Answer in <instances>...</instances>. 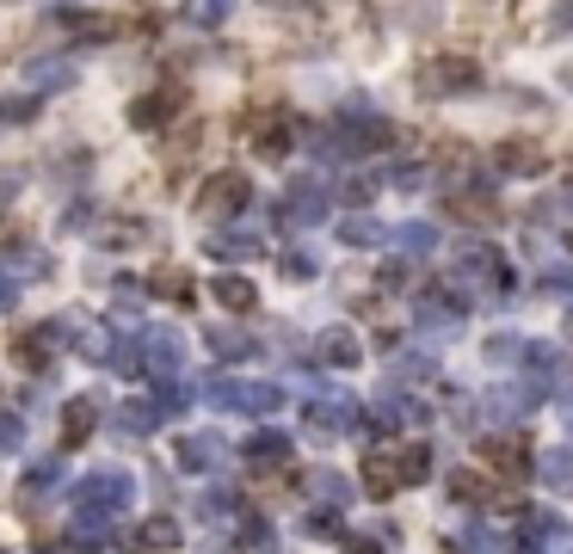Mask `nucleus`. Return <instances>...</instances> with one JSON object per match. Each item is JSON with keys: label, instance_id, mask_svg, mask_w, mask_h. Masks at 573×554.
<instances>
[{"label": "nucleus", "instance_id": "8fccbe9b", "mask_svg": "<svg viewBox=\"0 0 573 554\" xmlns=\"http://www.w3.org/2000/svg\"><path fill=\"white\" fill-rule=\"evenodd\" d=\"M414 284V265H388L383 271V290H407Z\"/></svg>", "mask_w": 573, "mask_h": 554}, {"label": "nucleus", "instance_id": "58836bf2", "mask_svg": "<svg viewBox=\"0 0 573 554\" xmlns=\"http://www.w3.org/2000/svg\"><path fill=\"white\" fill-rule=\"evenodd\" d=\"M68 26H75L80 38H118V19H106V13H75Z\"/></svg>", "mask_w": 573, "mask_h": 554}, {"label": "nucleus", "instance_id": "9d476101", "mask_svg": "<svg viewBox=\"0 0 573 554\" xmlns=\"http://www.w3.org/2000/svg\"><path fill=\"white\" fill-rule=\"evenodd\" d=\"M456 327H463V290L438 284V290L419 296V333H432V339H451Z\"/></svg>", "mask_w": 573, "mask_h": 554}, {"label": "nucleus", "instance_id": "de8ad7c7", "mask_svg": "<svg viewBox=\"0 0 573 554\" xmlns=\"http://www.w3.org/2000/svg\"><path fill=\"white\" fill-rule=\"evenodd\" d=\"M19 444H26V425H19V419H7V413H0V456H13Z\"/></svg>", "mask_w": 573, "mask_h": 554}, {"label": "nucleus", "instance_id": "20e7f679", "mask_svg": "<svg viewBox=\"0 0 573 554\" xmlns=\"http://www.w3.org/2000/svg\"><path fill=\"white\" fill-rule=\"evenodd\" d=\"M327 210H334V185L327 179H290L278 198V222H290V228L327 222Z\"/></svg>", "mask_w": 573, "mask_h": 554}, {"label": "nucleus", "instance_id": "aec40b11", "mask_svg": "<svg viewBox=\"0 0 573 554\" xmlns=\"http://www.w3.org/2000/svg\"><path fill=\"white\" fill-rule=\"evenodd\" d=\"M7 271H13L19 284H38V277H50V253L26 247V240H7Z\"/></svg>", "mask_w": 573, "mask_h": 554}, {"label": "nucleus", "instance_id": "9b49d317", "mask_svg": "<svg viewBox=\"0 0 573 554\" xmlns=\"http://www.w3.org/2000/svg\"><path fill=\"white\" fill-rule=\"evenodd\" d=\"M358 419H364V407H358L352 395H339V388H334V395H315V400H308V425H315L320 437H346Z\"/></svg>", "mask_w": 573, "mask_h": 554}, {"label": "nucleus", "instance_id": "f03ea898", "mask_svg": "<svg viewBox=\"0 0 573 554\" xmlns=\"http://www.w3.org/2000/svg\"><path fill=\"white\" fill-rule=\"evenodd\" d=\"M456 277H463V290H475V296H512V265L500 259L487 240H475V247H463V259H456Z\"/></svg>", "mask_w": 573, "mask_h": 554}, {"label": "nucleus", "instance_id": "72a5a7b5", "mask_svg": "<svg viewBox=\"0 0 573 554\" xmlns=\"http://www.w3.org/2000/svg\"><path fill=\"white\" fill-rule=\"evenodd\" d=\"M339 240H346V247H376V240H388V228L371 222V216H352V222L339 228Z\"/></svg>", "mask_w": 573, "mask_h": 554}, {"label": "nucleus", "instance_id": "c85d7f7f", "mask_svg": "<svg viewBox=\"0 0 573 554\" xmlns=\"http://www.w3.org/2000/svg\"><path fill=\"white\" fill-rule=\"evenodd\" d=\"M93 419H99L93 400H75V407H62V437H68V444H87V437H93Z\"/></svg>", "mask_w": 573, "mask_h": 554}, {"label": "nucleus", "instance_id": "473e14b6", "mask_svg": "<svg viewBox=\"0 0 573 554\" xmlns=\"http://www.w3.org/2000/svg\"><path fill=\"white\" fill-rule=\"evenodd\" d=\"M308 487H315L327 505H346V499H352V481L334 475V468H315V475H308Z\"/></svg>", "mask_w": 573, "mask_h": 554}, {"label": "nucleus", "instance_id": "6ab92c4d", "mask_svg": "<svg viewBox=\"0 0 573 554\" xmlns=\"http://www.w3.org/2000/svg\"><path fill=\"white\" fill-rule=\"evenodd\" d=\"M388 462H395V481H401V487H419V481L432 475V449H426V444H401V449H388Z\"/></svg>", "mask_w": 573, "mask_h": 554}, {"label": "nucleus", "instance_id": "7ed1b4c3", "mask_svg": "<svg viewBox=\"0 0 573 554\" xmlns=\"http://www.w3.org/2000/svg\"><path fill=\"white\" fill-rule=\"evenodd\" d=\"M136 481L124 475V468H93V475H80L75 487V512H93V517H118L124 505H130Z\"/></svg>", "mask_w": 573, "mask_h": 554}, {"label": "nucleus", "instance_id": "c9c22d12", "mask_svg": "<svg viewBox=\"0 0 573 554\" xmlns=\"http://www.w3.org/2000/svg\"><path fill=\"white\" fill-rule=\"evenodd\" d=\"M155 407H160V413H186V407H191V383H186V376L160 383V388H155Z\"/></svg>", "mask_w": 573, "mask_h": 554}, {"label": "nucleus", "instance_id": "7c9ffc66", "mask_svg": "<svg viewBox=\"0 0 573 554\" xmlns=\"http://www.w3.org/2000/svg\"><path fill=\"white\" fill-rule=\"evenodd\" d=\"M228 7H235V0H186V7H179V19H186V26H223L228 19Z\"/></svg>", "mask_w": 573, "mask_h": 554}, {"label": "nucleus", "instance_id": "cd10ccee", "mask_svg": "<svg viewBox=\"0 0 573 554\" xmlns=\"http://www.w3.org/2000/svg\"><path fill=\"white\" fill-rule=\"evenodd\" d=\"M210 352L216 357H254L259 339L254 333H240V327H210Z\"/></svg>", "mask_w": 573, "mask_h": 554}, {"label": "nucleus", "instance_id": "2eb2a0df", "mask_svg": "<svg viewBox=\"0 0 573 554\" xmlns=\"http://www.w3.org/2000/svg\"><path fill=\"white\" fill-rule=\"evenodd\" d=\"M130 554H167V548H179V524L174 517H148L142 530H130V536H118Z\"/></svg>", "mask_w": 573, "mask_h": 554}, {"label": "nucleus", "instance_id": "13d9d810", "mask_svg": "<svg viewBox=\"0 0 573 554\" xmlns=\"http://www.w3.org/2000/svg\"><path fill=\"white\" fill-rule=\"evenodd\" d=\"M567 204H573V185H567Z\"/></svg>", "mask_w": 573, "mask_h": 554}, {"label": "nucleus", "instance_id": "09e8293b", "mask_svg": "<svg viewBox=\"0 0 573 554\" xmlns=\"http://www.w3.org/2000/svg\"><path fill=\"white\" fill-rule=\"evenodd\" d=\"M278 265H284V271H290V277H296V284H308V277H315V259H308V253H284Z\"/></svg>", "mask_w": 573, "mask_h": 554}, {"label": "nucleus", "instance_id": "39448f33", "mask_svg": "<svg viewBox=\"0 0 573 554\" xmlns=\"http://www.w3.org/2000/svg\"><path fill=\"white\" fill-rule=\"evenodd\" d=\"M419 92H432V99L481 92V62H475V56H432V62L419 68Z\"/></svg>", "mask_w": 573, "mask_h": 554}, {"label": "nucleus", "instance_id": "b1692460", "mask_svg": "<svg viewBox=\"0 0 573 554\" xmlns=\"http://www.w3.org/2000/svg\"><path fill=\"white\" fill-rule=\"evenodd\" d=\"M155 425H160V407H155V400H124V407H118V432H124V437H148Z\"/></svg>", "mask_w": 573, "mask_h": 554}, {"label": "nucleus", "instance_id": "dca6fc26", "mask_svg": "<svg viewBox=\"0 0 573 554\" xmlns=\"http://www.w3.org/2000/svg\"><path fill=\"white\" fill-rule=\"evenodd\" d=\"M494 167L506 172V179H536V172H543V148H536V142H518V136H512V142H500V148H494Z\"/></svg>", "mask_w": 573, "mask_h": 554}, {"label": "nucleus", "instance_id": "49530a36", "mask_svg": "<svg viewBox=\"0 0 573 554\" xmlns=\"http://www.w3.org/2000/svg\"><path fill=\"white\" fill-rule=\"evenodd\" d=\"M334 198H346V204H371V198H376V179H346Z\"/></svg>", "mask_w": 573, "mask_h": 554}, {"label": "nucleus", "instance_id": "c03bdc74", "mask_svg": "<svg viewBox=\"0 0 573 554\" xmlns=\"http://www.w3.org/2000/svg\"><path fill=\"white\" fill-rule=\"evenodd\" d=\"M204 517H228V512H240V499L228 487H216V493H204V505H198Z\"/></svg>", "mask_w": 573, "mask_h": 554}, {"label": "nucleus", "instance_id": "a18cd8bd", "mask_svg": "<svg viewBox=\"0 0 573 554\" xmlns=\"http://www.w3.org/2000/svg\"><path fill=\"white\" fill-rule=\"evenodd\" d=\"M106 240H111V247H136V240H148V228L142 222H111Z\"/></svg>", "mask_w": 573, "mask_h": 554}, {"label": "nucleus", "instance_id": "2f4dec72", "mask_svg": "<svg viewBox=\"0 0 573 554\" xmlns=\"http://www.w3.org/2000/svg\"><path fill=\"white\" fill-rule=\"evenodd\" d=\"M364 475H371V481H364V487H371L376 499H388V493L401 487V481H395V462H388V449H383V456H376V449H371V462H364Z\"/></svg>", "mask_w": 573, "mask_h": 554}, {"label": "nucleus", "instance_id": "4c0bfd02", "mask_svg": "<svg viewBox=\"0 0 573 554\" xmlns=\"http://www.w3.org/2000/svg\"><path fill=\"white\" fill-rule=\"evenodd\" d=\"M524 364H531L536 376H555V369H561V352H555V345H543V339H531V345H524Z\"/></svg>", "mask_w": 573, "mask_h": 554}, {"label": "nucleus", "instance_id": "603ef678", "mask_svg": "<svg viewBox=\"0 0 573 554\" xmlns=\"http://www.w3.org/2000/svg\"><path fill=\"white\" fill-rule=\"evenodd\" d=\"M543 284H549V290H573V265H555V271H549Z\"/></svg>", "mask_w": 573, "mask_h": 554}, {"label": "nucleus", "instance_id": "e433bc0d", "mask_svg": "<svg viewBox=\"0 0 573 554\" xmlns=\"http://www.w3.org/2000/svg\"><path fill=\"white\" fill-rule=\"evenodd\" d=\"M56 481H62V462H38V468L26 475V505H31V499H43V493H50Z\"/></svg>", "mask_w": 573, "mask_h": 554}, {"label": "nucleus", "instance_id": "f257e3e1", "mask_svg": "<svg viewBox=\"0 0 573 554\" xmlns=\"http://www.w3.org/2000/svg\"><path fill=\"white\" fill-rule=\"evenodd\" d=\"M395 142V130H388L383 118H339V123H327L320 136H308V148L315 155H334V160H346V155H371V148H388Z\"/></svg>", "mask_w": 573, "mask_h": 554}, {"label": "nucleus", "instance_id": "c756f323", "mask_svg": "<svg viewBox=\"0 0 573 554\" xmlns=\"http://www.w3.org/2000/svg\"><path fill=\"white\" fill-rule=\"evenodd\" d=\"M536 468H543V481H549L555 493H573V449H549Z\"/></svg>", "mask_w": 573, "mask_h": 554}, {"label": "nucleus", "instance_id": "a211bd4d", "mask_svg": "<svg viewBox=\"0 0 573 554\" xmlns=\"http://www.w3.org/2000/svg\"><path fill=\"white\" fill-rule=\"evenodd\" d=\"M223 462V437L198 432V437H179V468L186 475H204V468H216Z\"/></svg>", "mask_w": 573, "mask_h": 554}, {"label": "nucleus", "instance_id": "a878e982", "mask_svg": "<svg viewBox=\"0 0 573 554\" xmlns=\"http://www.w3.org/2000/svg\"><path fill=\"white\" fill-rule=\"evenodd\" d=\"M26 80H31V92L43 99V92L75 87V68H68V62H31V68H26Z\"/></svg>", "mask_w": 573, "mask_h": 554}, {"label": "nucleus", "instance_id": "ea45409f", "mask_svg": "<svg viewBox=\"0 0 573 554\" xmlns=\"http://www.w3.org/2000/svg\"><path fill=\"white\" fill-rule=\"evenodd\" d=\"M155 296H174V303H186L191 296V277L186 271H155V284H148Z\"/></svg>", "mask_w": 573, "mask_h": 554}, {"label": "nucleus", "instance_id": "5fc2aeb1", "mask_svg": "<svg viewBox=\"0 0 573 554\" xmlns=\"http://www.w3.org/2000/svg\"><path fill=\"white\" fill-rule=\"evenodd\" d=\"M555 38H573V13H555Z\"/></svg>", "mask_w": 573, "mask_h": 554}, {"label": "nucleus", "instance_id": "ddd939ff", "mask_svg": "<svg viewBox=\"0 0 573 554\" xmlns=\"http://www.w3.org/2000/svg\"><path fill=\"white\" fill-rule=\"evenodd\" d=\"M204 216H235V210H247V204H254V179H240V172H216L210 185H204Z\"/></svg>", "mask_w": 573, "mask_h": 554}, {"label": "nucleus", "instance_id": "6e6552de", "mask_svg": "<svg viewBox=\"0 0 573 554\" xmlns=\"http://www.w3.org/2000/svg\"><path fill=\"white\" fill-rule=\"evenodd\" d=\"M536 400H543V383H500L494 395L481 400L475 407V419H494V425H518L524 413L536 407Z\"/></svg>", "mask_w": 573, "mask_h": 554}, {"label": "nucleus", "instance_id": "6e6d98bb", "mask_svg": "<svg viewBox=\"0 0 573 554\" xmlns=\"http://www.w3.org/2000/svg\"><path fill=\"white\" fill-rule=\"evenodd\" d=\"M561 400H567V432H573V376L561 383Z\"/></svg>", "mask_w": 573, "mask_h": 554}, {"label": "nucleus", "instance_id": "f704fd0d", "mask_svg": "<svg viewBox=\"0 0 573 554\" xmlns=\"http://www.w3.org/2000/svg\"><path fill=\"white\" fill-rule=\"evenodd\" d=\"M38 118V92H13V99H0V130L7 123H31Z\"/></svg>", "mask_w": 573, "mask_h": 554}, {"label": "nucleus", "instance_id": "4468645a", "mask_svg": "<svg viewBox=\"0 0 573 554\" xmlns=\"http://www.w3.org/2000/svg\"><path fill=\"white\" fill-rule=\"evenodd\" d=\"M56 345H62V320H43V327H31V333H19V339H13V357L26 369H43L56 357Z\"/></svg>", "mask_w": 573, "mask_h": 554}, {"label": "nucleus", "instance_id": "3c124183", "mask_svg": "<svg viewBox=\"0 0 573 554\" xmlns=\"http://www.w3.org/2000/svg\"><path fill=\"white\" fill-rule=\"evenodd\" d=\"M13 303H19V277H13V271H0V315H7Z\"/></svg>", "mask_w": 573, "mask_h": 554}, {"label": "nucleus", "instance_id": "0eeeda50", "mask_svg": "<svg viewBox=\"0 0 573 554\" xmlns=\"http://www.w3.org/2000/svg\"><path fill=\"white\" fill-rule=\"evenodd\" d=\"M179 106H186V87H179V80H160L155 92L130 99V130H167V123L179 118Z\"/></svg>", "mask_w": 573, "mask_h": 554}, {"label": "nucleus", "instance_id": "864d4df0", "mask_svg": "<svg viewBox=\"0 0 573 554\" xmlns=\"http://www.w3.org/2000/svg\"><path fill=\"white\" fill-rule=\"evenodd\" d=\"M346 554H383L376 542H364V536H346Z\"/></svg>", "mask_w": 573, "mask_h": 554}, {"label": "nucleus", "instance_id": "5701e85b", "mask_svg": "<svg viewBox=\"0 0 573 554\" xmlns=\"http://www.w3.org/2000/svg\"><path fill=\"white\" fill-rule=\"evenodd\" d=\"M240 456H247V462H290V437L271 432V425H259V432L240 444Z\"/></svg>", "mask_w": 573, "mask_h": 554}, {"label": "nucleus", "instance_id": "4be33fe9", "mask_svg": "<svg viewBox=\"0 0 573 554\" xmlns=\"http://www.w3.org/2000/svg\"><path fill=\"white\" fill-rule=\"evenodd\" d=\"M204 247H210V259H259V253H266V240H259V235H228V228H216Z\"/></svg>", "mask_w": 573, "mask_h": 554}, {"label": "nucleus", "instance_id": "423d86ee", "mask_svg": "<svg viewBox=\"0 0 573 554\" xmlns=\"http://www.w3.org/2000/svg\"><path fill=\"white\" fill-rule=\"evenodd\" d=\"M210 395V407H223V413H278L284 407V388L278 383H210L204 388Z\"/></svg>", "mask_w": 573, "mask_h": 554}, {"label": "nucleus", "instance_id": "37998d69", "mask_svg": "<svg viewBox=\"0 0 573 554\" xmlns=\"http://www.w3.org/2000/svg\"><path fill=\"white\" fill-rule=\"evenodd\" d=\"M395 376H401V383H432L438 364H432V357H407V364H395Z\"/></svg>", "mask_w": 573, "mask_h": 554}, {"label": "nucleus", "instance_id": "79ce46f5", "mask_svg": "<svg viewBox=\"0 0 573 554\" xmlns=\"http://www.w3.org/2000/svg\"><path fill=\"white\" fill-rule=\"evenodd\" d=\"M303 530H308V536H346V530H339V512H334V505H327V512H308V517H303Z\"/></svg>", "mask_w": 573, "mask_h": 554}, {"label": "nucleus", "instance_id": "f8f14e48", "mask_svg": "<svg viewBox=\"0 0 573 554\" xmlns=\"http://www.w3.org/2000/svg\"><path fill=\"white\" fill-rule=\"evenodd\" d=\"M62 345H75V352L99 357V364H111V352H118L111 327H106V320H93V315H62Z\"/></svg>", "mask_w": 573, "mask_h": 554}, {"label": "nucleus", "instance_id": "393cba45", "mask_svg": "<svg viewBox=\"0 0 573 554\" xmlns=\"http://www.w3.org/2000/svg\"><path fill=\"white\" fill-rule=\"evenodd\" d=\"M210 290H216V303H223V308H235V315H247V308H259V290L247 284V277H216Z\"/></svg>", "mask_w": 573, "mask_h": 554}, {"label": "nucleus", "instance_id": "1a4fd4ad", "mask_svg": "<svg viewBox=\"0 0 573 554\" xmlns=\"http://www.w3.org/2000/svg\"><path fill=\"white\" fill-rule=\"evenodd\" d=\"M142 364L155 369L160 383L186 376V339H179L174 327H142Z\"/></svg>", "mask_w": 573, "mask_h": 554}, {"label": "nucleus", "instance_id": "412c9836", "mask_svg": "<svg viewBox=\"0 0 573 554\" xmlns=\"http://www.w3.org/2000/svg\"><path fill=\"white\" fill-rule=\"evenodd\" d=\"M388 247L407 253V259H426V253L438 247V228L432 222H401V228H388Z\"/></svg>", "mask_w": 573, "mask_h": 554}, {"label": "nucleus", "instance_id": "4d7b16f0", "mask_svg": "<svg viewBox=\"0 0 573 554\" xmlns=\"http://www.w3.org/2000/svg\"><path fill=\"white\" fill-rule=\"evenodd\" d=\"M567 333H573V308H567Z\"/></svg>", "mask_w": 573, "mask_h": 554}, {"label": "nucleus", "instance_id": "a19ab883", "mask_svg": "<svg viewBox=\"0 0 573 554\" xmlns=\"http://www.w3.org/2000/svg\"><path fill=\"white\" fill-rule=\"evenodd\" d=\"M254 148H259V155H266V160H278L284 148H290V130H284V123H266V130L254 136Z\"/></svg>", "mask_w": 573, "mask_h": 554}, {"label": "nucleus", "instance_id": "bb28decb", "mask_svg": "<svg viewBox=\"0 0 573 554\" xmlns=\"http://www.w3.org/2000/svg\"><path fill=\"white\" fill-rule=\"evenodd\" d=\"M320 357H327L334 369H352V364H358V339H352L346 327H327V333H320Z\"/></svg>", "mask_w": 573, "mask_h": 554}, {"label": "nucleus", "instance_id": "f3484780", "mask_svg": "<svg viewBox=\"0 0 573 554\" xmlns=\"http://www.w3.org/2000/svg\"><path fill=\"white\" fill-rule=\"evenodd\" d=\"M481 462H494V468H506V481H518L531 468V449H524V437H481Z\"/></svg>", "mask_w": 573, "mask_h": 554}]
</instances>
